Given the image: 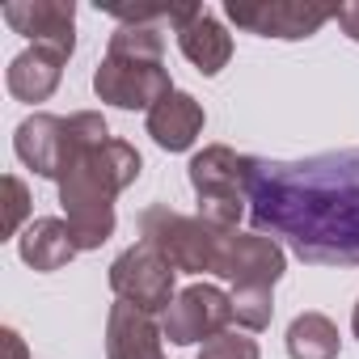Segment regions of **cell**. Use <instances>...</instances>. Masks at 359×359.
Returning a JSON list of instances; mask_svg holds the SVG:
<instances>
[{
	"mask_svg": "<svg viewBox=\"0 0 359 359\" xmlns=\"http://www.w3.org/2000/svg\"><path fill=\"white\" fill-rule=\"evenodd\" d=\"M250 224L309 266H359V148L304 161L250 156Z\"/></svg>",
	"mask_w": 359,
	"mask_h": 359,
	"instance_id": "1",
	"label": "cell"
},
{
	"mask_svg": "<svg viewBox=\"0 0 359 359\" xmlns=\"http://www.w3.org/2000/svg\"><path fill=\"white\" fill-rule=\"evenodd\" d=\"M68 165L60 173V203L81 250H102L114 237V199L140 177L144 156L135 144L110 135L97 110L68 114Z\"/></svg>",
	"mask_w": 359,
	"mask_h": 359,
	"instance_id": "2",
	"label": "cell"
},
{
	"mask_svg": "<svg viewBox=\"0 0 359 359\" xmlns=\"http://www.w3.org/2000/svg\"><path fill=\"white\" fill-rule=\"evenodd\" d=\"M233 229H216L203 216H182L165 203H152L140 212V237L173 266L187 275H216L220 254H224V237Z\"/></svg>",
	"mask_w": 359,
	"mask_h": 359,
	"instance_id": "3",
	"label": "cell"
},
{
	"mask_svg": "<svg viewBox=\"0 0 359 359\" xmlns=\"http://www.w3.org/2000/svg\"><path fill=\"white\" fill-rule=\"evenodd\" d=\"M191 187L208 224L237 229L250 216V156H237L229 144H208L191 156Z\"/></svg>",
	"mask_w": 359,
	"mask_h": 359,
	"instance_id": "4",
	"label": "cell"
},
{
	"mask_svg": "<svg viewBox=\"0 0 359 359\" xmlns=\"http://www.w3.org/2000/svg\"><path fill=\"white\" fill-rule=\"evenodd\" d=\"M93 93L118 110H152L161 97L173 93V81H169V68L161 60L106 55L93 72Z\"/></svg>",
	"mask_w": 359,
	"mask_h": 359,
	"instance_id": "5",
	"label": "cell"
},
{
	"mask_svg": "<svg viewBox=\"0 0 359 359\" xmlns=\"http://www.w3.org/2000/svg\"><path fill=\"white\" fill-rule=\"evenodd\" d=\"M173 279H177V271H173L148 241L123 250V254L110 262V287H114V296L127 300V304H135V309H144V313H152V317L165 313V309L177 300Z\"/></svg>",
	"mask_w": 359,
	"mask_h": 359,
	"instance_id": "6",
	"label": "cell"
},
{
	"mask_svg": "<svg viewBox=\"0 0 359 359\" xmlns=\"http://www.w3.org/2000/svg\"><path fill=\"white\" fill-rule=\"evenodd\" d=\"M224 13L237 30H250L258 39H283V43L313 39L334 18V9L300 5V0H229Z\"/></svg>",
	"mask_w": 359,
	"mask_h": 359,
	"instance_id": "7",
	"label": "cell"
},
{
	"mask_svg": "<svg viewBox=\"0 0 359 359\" xmlns=\"http://www.w3.org/2000/svg\"><path fill=\"white\" fill-rule=\"evenodd\" d=\"M229 321H233V296L220 292L216 283H191L165 309L161 330L173 346H191V342H208L224 334Z\"/></svg>",
	"mask_w": 359,
	"mask_h": 359,
	"instance_id": "8",
	"label": "cell"
},
{
	"mask_svg": "<svg viewBox=\"0 0 359 359\" xmlns=\"http://www.w3.org/2000/svg\"><path fill=\"white\" fill-rule=\"evenodd\" d=\"M287 271V254L275 237H262V233H241L233 229L224 237V254H220V266L216 275L229 279L233 287H275Z\"/></svg>",
	"mask_w": 359,
	"mask_h": 359,
	"instance_id": "9",
	"label": "cell"
},
{
	"mask_svg": "<svg viewBox=\"0 0 359 359\" xmlns=\"http://www.w3.org/2000/svg\"><path fill=\"white\" fill-rule=\"evenodd\" d=\"M5 26L30 47H51L64 60L76 51V5L72 0H13L5 5Z\"/></svg>",
	"mask_w": 359,
	"mask_h": 359,
	"instance_id": "10",
	"label": "cell"
},
{
	"mask_svg": "<svg viewBox=\"0 0 359 359\" xmlns=\"http://www.w3.org/2000/svg\"><path fill=\"white\" fill-rule=\"evenodd\" d=\"M13 148L22 156V165H30L39 177H51L60 182V173L68 165V118L60 114H30L18 123L13 131Z\"/></svg>",
	"mask_w": 359,
	"mask_h": 359,
	"instance_id": "11",
	"label": "cell"
},
{
	"mask_svg": "<svg viewBox=\"0 0 359 359\" xmlns=\"http://www.w3.org/2000/svg\"><path fill=\"white\" fill-rule=\"evenodd\" d=\"M106 359H165V330L152 313L118 300L106 317Z\"/></svg>",
	"mask_w": 359,
	"mask_h": 359,
	"instance_id": "12",
	"label": "cell"
},
{
	"mask_svg": "<svg viewBox=\"0 0 359 359\" xmlns=\"http://www.w3.org/2000/svg\"><path fill=\"white\" fill-rule=\"evenodd\" d=\"M203 123H208L203 106H199L191 93H182V89H173L169 97H161V102L148 110V135H152L156 148H165V152H187V148L203 135Z\"/></svg>",
	"mask_w": 359,
	"mask_h": 359,
	"instance_id": "13",
	"label": "cell"
},
{
	"mask_svg": "<svg viewBox=\"0 0 359 359\" xmlns=\"http://www.w3.org/2000/svg\"><path fill=\"white\" fill-rule=\"evenodd\" d=\"M18 250H22V262L34 266V271H43V275L68 266V262L81 254V245H76V237H72V224L60 220V216H39V220H30L26 233L18 237Z\"/></svg>",
	"mask_w": 359,
	"mask_h": 359,
	"instance_id": "14",
	"label": "cell"
},
{
	"mask_svg": "<svg viewBox=\"0 0 359 359\" xmlns=\"http://www.w3.org/2000/svg\"><path fill=\"white\" fill-rule=\"evenodd\" d=\"M64 55L51 51V47H26L22 55H13L5 81H9V93L18 102H47L55 89H60V76H64Z\"/></svg>",
	"mask_w": 359,
	"mask_h": 359,
	"instance_id": "15",
	"label": "cell"
},
{
	"mask_svg": "<svg viewBox=\"0 0 359 359\" xmlns=\"http://www.w3.org/2000/svg\"><path fill=\"white\" fill-rule=\"evenodd\" d=\"M177 47L182 55L203 72V76H216L229 60H233V34L220 26V18H212L208 9H199L182 30H177Z\"/></svg>",
	"mask_w": 359,
	"mask_h": 359,
	"instance_id": "16",
	"label": "cell"
},
{
	"mask_svg": "<svg viewBox=\"0 0 359 359\" xmlns=\"http://www.w3.org/2000/svg\"><path fill=\"white\" fill-rule=\"evenodd\" d=\"M283 342H287L292 359H338V346H342L338 325L325 313H300V317H292Z\"/></svg>",
	"mask_w": 359,
	"mask_h": 359,
	"instance_id": "17",
	"label": "cell"
},
{
	"mask_svg": "<svg viewBox=\"0 0 359 359\" xmlns=\"http://www.w3.org/2000/svg\"><path fill=\"white\" fill-rule=\"evenodd\" d=\"M106 55H131V60H161L165 55V39L156 26H118L110 34Z\"/></svg>",
	"mask_w": 359,
	"mask_h": 359,
	"instance_id": "18",
	"label": "cell"
},
{
	"mask_svg": "<svg viewBox=\"0 0 359 359\" xmlns=\"http://www.w3.org/2000/svg\"><path fill=\"white\" fill-rule=\"evenodd\" d=\"M275 317V296L271 287H233V321L250 334L266 330Z\"/></svg>",
	"mask_w": 359,
	"mask_h": 359,
	"instance_id": "19",
	"label": "cell"
},
{
	"mask_svg": "<svg viewBox=\"0 0 359 359\" xmlns=\"http://www.w3.org/2000/svg\"><path fill=\"white\" fill-rule=\"evenodd\" d=\"M26 216H30V187L22 182L18 173H5V216H0V233L18 237Z\"/></svg>",
	"mask_w": 359,
	"mask_h": 359,
	"instance_id": "20",
	"label": "cell"
},
{
	"mask_svg": "<svg viewBox=\"0 0 359 359\" xmlns=\"http://www.w3.org/2000/svg\"><path fill=\"white\" fill-rule=\"evenodd\" d=\"M199 359H262V351H258V342H254L250 334L224 330V334H216V338L203 342Z\"/></svg>",
	"mask_w": 359,
	"mask_h": 359,
	"instance_id": "21",
	"label": "cell"
},
{
	"mask_svg": "<svg viewBox=\"0 0 359 359\" xmlns=\"http://www.w3.org/2000/svg\"><path fill=\"white\" fill-rule=\"evenodd\" d=\"M334 22L342 26V34H346L351 43H359V0H346V5H338V9H334Z\"/></svg>",
	"mask_w": 359,
	"mask_h": 359,
	"instance_id": "22",
	"label": "cell"
},
{
	"mask_svg": "<svg viewBox=\"0 0 359 359\" xmlns=\"http://www.w3.org/2000/svg\"><path fill=\"white\" fill-rule=\"evenodd\" d=\"M0 346H5V359H30V351H26L18 330H0Z\"/></svg>",
	"mask_w": 359,
	"mask_h": 359,
	"instance_id": "23",
	"label": "cell"
},
{
	"mask_svg": "<svg viewBox=\"0 0 359 359\" xmlns=\"http://www.w3.org/2000/svg\"><path fill=\"white\" fill-rule=\"evenodd\" d=\"M351 330H355V338H359V300H355V313H351Z\"/></svg>",
	"mask_w": 359,
	"mask_h": 359,
	"instance_id": "24",
	"label": "cell"
}]
</instances>
